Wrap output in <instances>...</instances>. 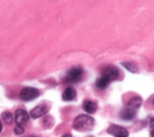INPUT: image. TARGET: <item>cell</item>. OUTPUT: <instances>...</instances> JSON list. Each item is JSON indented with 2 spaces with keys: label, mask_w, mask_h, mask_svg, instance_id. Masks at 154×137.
<instances>
[{
  "label": "cell",
  "mask_w": 154,
  "mask_h": 137,
  "mask_svg": "<svg viewBox=\"0 0 154 137\" xmlns=\"http://www.w3.org/2000/svg\"><path fill=\"white\" fill-rule=\"evenodd\" d=\"M94 126V119L88 115H80L78 116L73 122V128L79 132L85 131H91Z\"/></svg>",
  "instance_id": "1"
},
{
  "label": "cell",
  "mask_w": 154,
  "mask_h": 137,
  "mask_svg": "<svg viewBox=\"0 0 154 137\" xmlns=\"http://www.w3.org/2000/svg\"><path fill=\"white\" fill-rule=\"evenodd\" d=\"M40 94L38 89L35 88H31V87H27V88H24V89L20 91V99L23 101H31V100H34L36 99Z\"/></svg>",
  "instance_id": "2"
},
{
  "label": "cell",
  "mask_w": 154,
  "mask_h": 137,
  "mask_svg": "<svg viewBox=\"0 0 154 137\" xmlns=\"http://www.w3.org/2000/svg\"><path fill=\"white\" fill-rule=\"evenodd\" d=\"M82 74H84V70H82L80 67H72V69L66 73V79L71 83L79 82V80L82 79Z\"/></svg>",
  "instance_id": "3"
},
{
  "label": "cell",
  "mask_w": 154,
  "mask_h": 137,
  "mask_svg": "<svg viewBox=\"0 0 154 137\" xmlns=\"http://www.w3.org/2000/svg\"><path fill=\"white\" fill-rule=\"evenodd\" d=\"M120 73H119V70L113 65H108L104 69L103 73H102V76L106 77L109 82H112V80H116L119 77Z\"/></svg>",
  "instance_id": "4"
},
{
  "label": "cell",
  "mask_w": 154,
  "mask_h": 137,
  "mask_svg": "<svg viewBox=\"0 0 154 137\" xmlns=\"http://www.w3.org/2000/svg\"><path fill=\"white\" fill-rule=\"evenodd\" d=\"M107 132H108V134L112 135L115 137H128V130L124 129L123 126H120V125H117V124L110 125L107 129Z\"/></svg>",
  "instance_id": "5"
},
{
  "label": "cell",
  "mask_w": 154,
  "mask_h": 137,
  "mask_svg": "<svg viewBox=\"0 0 154 137\" xmlns=\"http://www.w3.org/2000/svg\"><path fill=\"white\" fill-rule=\"evenodd\" d=\"M29 120V115L27 114V111H25L24 109H18L15 114V121H16L17 125L19 126H24L25 124H27Z\"/></svg>",
  "instance_id": "6"
},
{
  "label": "cell",
  "mask_w": 154,
  "mask_h": 137,
  "mask_svg": "<svg viewBox=\"0 0 154 137\" xmlns=\"http://www.w3.org/2000/svg\"><path fill=\"white\" fill-rule=\"evenodd\" d=\"M47 111H48L47 106L41 104V105H38L36 107H34V108L30 111V116H31L32 118H40V117L45 115V114L47 113Z\"/></svg>",
  "instance_id": "7"
},
{
  "label": "cell",
  "mask_w": 154,
  "mask_h": 137,
  "mask_svg": "<svg viewBox=\"0 0 154 137\" xmlns=\"http://www.w3.org/2000/svg\"><path fill=\"white\" fill-rule=\"evenodd\" d=\"M135 116H136V109L131 108L128 106H126L120 114V117L123 120H132L135 118Z\"/></svg>",
  "instance_id": "8"
},
{
  "label": "cell",
  "mask_w": 154,
  "mask_h": 137,
  "mask_svg": "<svg viewBox=\"0 0 154 137\" xmlns=\"http://www.w3.org/2000/svg\"><path fill=\"white\" fill-rule=\"evenodd\" d=\"M76 98V91L73 87H69L63 91L62 93V100L63 101H72Z\"/></svg>",
  "instance_id": "9"
},
{
  "label": "cell",
  "mask_w": 154,
  "mask_h": 137,
  "mask_svg": "<svg viewBox=\"0 0 154 137\" xmlns=\"http://www.w3.org/2000/svg\"><path fill=\"white\" fill-rule=\"evenodd\" d=\"M82 107H84V109L88 114H94L96 111V109H97L96 103H94V102H92V101H85Z\"/></svg>",
  "instance_id": "10"
},
{
  "label": "cell",
  "mask_w": 154,
  "mask_h": 137,
  "mask_svg": "<svg viewBox=\"0 0 154 137\" xmlns=\"http://www.w3.org/2000/svg\"><path fill=\"white\" fill-rule=\"evenodd\" d=\"M141 103H142V99L140 96H134V98H132V99L128 101V106L133 109H137L141 106Z\"/></svg>",
  "instance_id": "11"
},
{
  "label": "cell",
  "mask_w": 154,
  "mask_h": 137,
  "mask_svg": "<svg viewBox=\"0 0 154 137\" xmlns=\"http://www.w3.org/2000/svg\"><path fill=\"white\" fill-rule=\"evenodd\" d=\"M109 80L106 78V77H104V76H101L99 78V79L96 80V83H95V86L99 88V89H105L106 87L108 86L109 85Z\"/></svg>",
  "instance_id": "12"
},
{
  "label": "cell",
  "mask_w": 154,
  "mask_h": 137,
  "mask_svg": "<svg viewBox=\"0 0 154 137\" xmlns=\"http://www.w3.org/2000/svg\"><path fill=\"white\" fill-rule=\"evenodd\" d=\"M122 65L128 71L132 73H136L138 72V67L135 64L134 62H122Z\"/></svg>",
  "instance_id": "13"
},
{
  "label": "cell",
  "mask_w": 154,
  "mask_h": 137,
  "mask_svg": "<svg viewBox=\"0 0 154 137\" xmlns=\"http://www.w3.org/2000/svg\"><path fill=\"white\" fill-rule=\"evenodd\" d=\"M2 120L5 121L7 124H11V123L13 122V116L11 113H9V111H5V113L2 114Z\"/></svg>",
  "instance_id": "14"
},
{
  "label": "cell",
  "mask_w": 154,
  "mask_h": 137,
  "mask_svg": "<svg viewBox=\"0 0 154 137\" xmlns=\"http://www.w3.org/2000/svg\"><path fill=\"white\" fill-rule=\"evenodd\" d=\"M14 132H15V134L20 135V134H23V133H24V129H23V126H19V125H17L16 128H15Z\"/></svg>",
  "instance_id": "15"
},
{
  "label": "cell",
  "mask_w": 154,
  "mask_h": 137,
  "mask_svg": "<svg viewBox=\"0 0 154 137\" xmlns=\"http://www.w3.org/2000/svg\"><path fill=\"white\" fill-rule=\"evenodd\" d=\"M150 129H151V137H154V118L150 120Z\"/></svg>",
  "instance_id": "16"
},
{
  "label": "cell",
  "mask_w": 154,
  "mask_h": 137,
  "mask_svg": "<svg viewBox=\"0 0 154 137\" xmlns=\"http://www.w3.org/2000/svg\"><path fill=\"white\" fill-rule=\"evenodd\" d=\"M2 131V123H1V120H0V132Z\"/></svg>",
  "instance_id": "17"
},
{
  "label": "cell",
  "mask_w": 154,
  "mask_h": 137,
  "mask_svg": "<svg viewBox=\"0 0 154 137\" xmlns=\"http://www.w3.org/2000/svg\"><path fill=\"white\" fill-rule=\"evenodd\" d=\"M62 137H72V136H71V135L70 134H69V135H63V136Z\"/></svg>",
  "instance_id": "18"
},
{
  "label": "cell",
  "mask_w": 154,
  "mask_h": 137,
  "mask_svg": "<svg viewBox=\"0 0 154 137\" xmlns=\"http://www.w3.org/2000/svg\"><path fill=\"white\" fill-rule=\"evenodd\" d=\"M28 137H38V136H34V135H30V136H28Z\"/></svg>",
  "instance_id": "19"
},
{
  "label": "cell",
  "mask_w": 154,
  "mask_h": 137,
  "mask_svg": "<svg viewBox=\"0 0 154 137\" xmlns=\"http://www.w3.org/2000/svg\"><path fill=\"white\" fill-rule=\"evenodd\" d=\"M88 137H93V136H88Z\"/></svg>",
  "instance_id": "20"
},
{
  "label": "cell",
  "mask_w": 154,
  "mask_h": 137,
  "mask_svg": "<svg viewBox=\"0 0 154 137\" xmlns=\"http://www.w3.org/2000/svg\"><path fill=\"white\" fill-rule=\"evenodd\" d=\"M153 104H154V101H153Z\"/></svg>",
  "instance_id": "21"
}]
</instances>
